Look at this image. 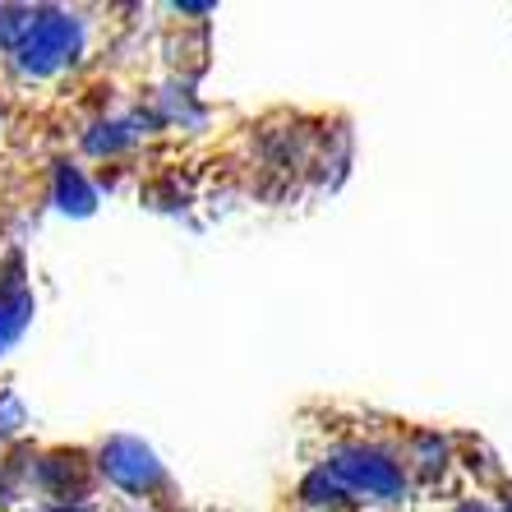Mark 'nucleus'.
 Masks as SVG:
<instances>
[{
    "label": "nucleus",
    "mask_w": 512,
    "mask_h": 512,
    "mask_svg": "<svg viewBox=\"0 0 512 512\" xmlns=\"http://www.w3.org/2000/svg\"><path fill=\"white\" fill-rule=\"evenodd\" d=\"M74 37H79L74 19H65V14H56V10H37L33 28H28V37H24V47L14 51V56H19L24 70L47 74L74 51Z\"/></svg>",
    "instance_id": "nucleus-1"
},
{
    "label": "nucleus",
    "mask_w": 512,
    "mask_h": 512,
    "mask_svg": "<svg viewBox=\"0 0 512 512\" xmlns=\"http://www.w3.org/2000/svg\"><path fill=\"white\" fill-rule=\"evenodd\" d=\"M102 471H107L111 480H120L125 489H134V494L167 485V476H162V466L153 462V453L139 448V443H130V439H116L107 453H102Z\"/></svg>",
    "instance_id": "nucleus-2"
},
{
    "label": "nucleus",
    "mask_w": 512,
    "mask_h": 512,
    "mask_svg": "<svg viewBox=\"0 0 512 512\" xmlns=\"http://www.w3.org/2000/svg\"><path fill=\"white\" fill-rule=\"evenodd\" d=\"M28 310H33V300H28L24 286H10V296H0V346H10L19 337V328L28 323Z\"/></svg>",
    "instance_id": "nucleus-3"
}]
</instances>
